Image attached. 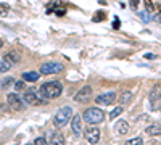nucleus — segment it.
Returning <instances> with one entry per match:
<instances>
[{
	"label": "nucleus",
	"mask_w": 161,
	"mask_h": 145,
	"mask_svg": "<svg viewBox=\"0 0 161 145\" xmlns=\"http://www.w3.org/2000/svg\"><path fill=\"white\" fill-rule=\"evenodd\" d=\"M39 92H40V95H42L44 98L52 100V98H57V97L61 95L63 87H61V84L58 81H52V82H45V84L40 86Z\"/></svg>",
	"instance_id": "1"
},
{
	"label": "nucleus",
	"mask_w": 161,
	"mask_h": 145,
	"mask_svg": "<svg viewBox=\"0 0 161 145\" xmlns=\"http://www.w3.org/2000/svg\"><path fill=\"white\" fill-rule=\"evenodd\" d=\"M71 118H73V110L69 107H63L57 111L55 116H53V126L55 127H64L69 123Z\"/></svg>",
	"instance_id": "2"
},
{
	"label": "nucleus",
	"mask_w": 161,
	"mask_h": 145,
	"mask_svg": "<svg viewBox=\"0 0 161 145\" xmlns=\"http://www.w3.org/2000/svg\"><path fill=\"white\" fill-rule=\"evenodd\" d=\"M80 118H82L86 123H89V126H93V124H98V123L103 121L105 113L100 108H87Z\"/></svg>",
	"instance_id": "3"
},
{
	"label": "nucleus",
	"mask_w": 161,
	"mask_h": 145,
	"mask_svg": "<svg viewBox=\"0 0 161 145\" xmlns=\"http://www.w3.org/2000/svg\"><path fill=\"white\" fill-rule=\"evenodd\" d=\"M63 71V64L61 63H55V61H50V63H44L40 66V74H58Z\"/></svg>",
	"instance_id": "4"
},
{
	"label": "nucleus",
	"mask_w": 161,
	"mask_h": 145,
	"mask_svg": "<svg viewBox=\"0 0 161 145\" xmlns=\"http://www.w3.org/2000/svg\"><path fill=\"white\" fill-rule=\"evenodd\" d=\"M84 136H86L89 143H98V140H100V129L95 127V126H89L84 131Z\"/></svg>",
	"instance_id": "5"
},
{
	"label": "nucleus",
	"mask_w": 161,
	"mask_h": 145,
	"mask_svg": "<svg viewBox=\"0 0 161 145\" xmlns=\"http://www.w3.org/2000/svg\"><path fill=\"white\" fill-rule=\"evenodd\" d=\"M23 100L26 102V105H44V100L39 98V95L34 90H26L23 95Z\"/></svg>",
	"instance_id": "6"
},
{
	"label": "nucleus",
	"mask_w": 161,
	"mask_h": 145,
	"mask_svg": "<svg viewBox=\"0 0 161 145\" xmlns=\"http://www.w3.org/2000/svg\"><path fill=\"white\" fill-rule=\"evenodd\" d=\"M90 97H92V87L90 86H86V87H82L74 95V100L79 102V103H86V102L90 100Z\"/></svg>",
	"instance_id": "7"
},
{
	"label": "nucleus",
	"mask_w": 161,
	"mask_h": 145,
	"mask_svg": "<svg viewBox=\"0 0 161 145\" xmlns=\"http://www.w3.org/2000/svg\"><path fill=\"white\" fill-rule=\"evenodd\" d=\"M114 100H116V92H106V94L95 98V102L98 105H113Z\"/></svg>",
	"instance_id": "8"
},
{
	"label": "nucleus",
	"mask_w": 161,
	"mask_h": 145,
	"mask_svg": "<svg viewBox=\"0 0 161 145\" xmlns=\"http://www.w3.org/2000/svg\"><path fill=\"white\" fill-rule=\"evenodd\" d=\"M8 105L11 108H15V110H18V111H21L23 108H24V105H23V102H21V98L16 95V94H8Z\"/></svg>",
	"instance_id": "9"
},
{
	"label": "nucleus",
	"mask_w": 161,
	"mask_h": 145,
	"mask_svg": "<svg viewBox=\"0 0 161 145\" xmlns=\"http://www.w3.org/2000/svg\"><path fill=\"white\" fill-rule=\"evenodd\" d=\"M71 127H73V132L76 136H80V132H82V118H80L79 114H73V118H71Z\"/></svg>",
	"instance_id": "10"
},
{
	"label": "nucleus",
	"mask_w": 161,
	"mask_h": 145,
	"mask_svg": "<svg viewBox=\"0 0 161 145\" xmlns=\"http://www.w3.org/2000/svg\"><path fill=\"white\" fill-rule=\"evenodd\" d=\"M3 61L7 64H10V66H13V64H16L19 61V55L16 53V52H8V53H5V57H3Z\"/></svg>",
	"instance_id": "11"
},
{
	"label": "nucleus",
	"mask_w": 161,
	"mask_h": 145,
	"mask_svg": "<svg viewBox=\"0 0 161 145\" xmlns=\"http://www.w3.org/2000/svg\"><path fill=\"white\" fill-rule=\"evenodd\" d=\"M114 131H116L119 136H124V134L129 132V124L126 121H118L116 126H114Z\"/></svg>",
	"instance_id": "12"
},
{
	"label": "nucleus",
	"mask_w": 161,
	"mask_h": 145,
	"mask_svg": "<svg viewBox=\"0 0 161 145\" xmlns=\"http://www.w3.org/2000/svg\"><path fill=\"white\" fill-rule=\"evenodd\" d=\"M50 137H52V140H50L52 145H64L63 134H60V132H50Z\"/></svg>",
	"instance_id": "13"
},
{
	"label": "nucleus",
	"mask_w": 161,
	"mask_h": 145,
	"mask_svg": "<svg viewBox=\"0 0 161 145\" xmlns=\"http://www.w3.org/2000/svg\"><path fill=\"white\" fill-rule=\"evenodd\" d=\"M150 102L153 103V108H155V105L158 108V105H159V86H156V89H153V92L150 94Z\"/></svg>",
	"instance_id": "14"
},
{
	"label": "nucleus",
	"mask_w": 161,
	"mask_h": 145,
	"mask_svg": "<svg viewBox=\"0 0 161 145\" xmlns=\"http://www.w3.org/2000/svg\"><path fill=\"white\" fill-rule=\"evenodd\" d=\"M23 79H24V81H28V82H36L39 79V74L36 71H28V73L23 74Z\"/></svg>",
	"instance_id": "15"
},
{
	"label": "nucleus",
	"mask_w": 161,
	"mask_h": 145,
	"mask_svg": "<svg viewBox=\"0 0 161 145\" xmlns=\"http://www.w3.org/2000/svg\"><path fill=\"white\" fill-rule=\"evenodd\" d=\"M147 134H150V136H159V124H153L150 127H147Z\"/></svg>",
	"instance_id": "16"
},
{
	"label": "nucleus",
	"mask_w": 161,
	"mask_h": 145,
	"mask_svg": "<svg viewBox=\"0 0 161 145\" xmlns=\"http://www.w3.org/2000/svg\"><path fill=\"white\" fill-rule=\"evenodd\" d=\"M130 98H132V92H130V90H124L123 95H121V103L124 105V103H127Z\"/></svg>",
	"instance_id": "17"
},
{
	"label": "nucleus",
	"mask_w": 161,
	"mask_h": 145,
	"mask_svg": "<svg viewBox=\"0 0 161 145\" xmlns=\"http://www.w3.org/2000/svg\"><path fill=\"white\" fill-rule=\"evenodd\" d=\"M52 11H55V13H57V15H60V16H63V15H64V13H66V8H60V2H58V3H55V5H53V7H52Z\"/></svg>",
	"instance_id": "18"
},
{
	"label": "nucleus",
	"mask_w": 161,
	"mask_h": 145,
	"mask_svg": "<svg viewBox=\"0 0 161 145\" xmlns=\"http://www.w3.org/2000/svg\"><path fill=\"white\" fill-rule=\"evenodd\" d=\"M142 143H143L142 137H134V139H129L126 142V145H142Z\"/></svg>",
	"instance_id": "19"
},
{
	"label": "nucleus",
	"mask_w": 161,
	"mask_h": 145,
	"mask_svg": "<svg viewBox=\"0 0 161 145\" xmlns=\"http://www.w3.org/2000/svg\"><path fill=\"white\" fill-rule=\"evenodd\" d=\"M10 70H11L10 64H7L3 60H0V73H7V71H10Z\"/></svg>",
	"instance_id": "20"
},
{
	"label": "nucleus",
	"mask_w": 161,
	"mask_h": 145,
	"mask_svg": "<svg viewBox=\"0 0 161 145\" xmlns=\"http://www.w3.org/2000/svg\"><path fill=\"white\" fill-rule=\"evenodd\" d=\"M121 113H123V108H121V107H118V108H114V110L110 113V118H118Z\"/></svg>",
	"instance_id": "21"
},
{
	"label": "nucleus",
	"mask_w": 161,
	"mask_h": 145,
	"mask_svg": "<svg viewBox=\"0 0 161 145\" xmlns=\"http://www.w3.org/2000/svg\"><path fill=\"white\" fill-rule=\"evenodd\" d=\"M95 15H97V16H93V21H95V23H98V21H102V20L106 18V16H105V13H102V11H97Z\"/></svg>",
	"instance_id": "22"
},
{
	"label": "nucleus",
	"mask_w": 161,
	"mask_h": 145,
	"mask_svg": "<svg viewBox=\"0 0 161 145\" xmlns=\"http://www.w3.org/2000/svg\"><path fill=\"white\" fill-rule=\"evenodd\" d=\"M8 15V7L0 3V16H7Z\"/></svg>",
	"instance_id": "23"
},
{
	"label": "nucleus",
	"mask_w": 161,
	"mask_h": 145,
	"mask_svg": "<svg viewBox=\"0 0 161 145\" xmlns=\"http://www.w3.org/2000/svg\"><path fill=\"white\" fill-rule=\"evenodd\" d=\"M23 89H24V81H16V82H15V90L19 92V90H23Z\"/></svg>",
	"instance_id": "24"
},
{
	"label": "nucleus",
	"mask_w": 161,
	"mask_h": 145,
	"mask_svg": "<svg viewBox=\"0 0 161 145\" xmlns=\"http://www.w3.org/2000/svg\"><path fill=\"white\" fill-rule=\"evenodd\" d=\"M34 145H48V143H47V140H45L44 137H37V139L34 140Z\"/></svg>",
	"instance_id": "25"
},
{
	"label": "nucleus",
	"mask_w": 161,
	"mask_h": 145,
	"mask_svg": "<svg viewBox=\"0 0 161 145\" xmlns=\"http://www.w3.org/2000/svg\"><path fill=\"white\" fill-rule=\"evenodd\" d=\"M119 26H121V21H119L118 18H114V21H113V28H114V29H119Z\"/></svg>",
	"instance_id": "26"
},
{
	"label": "nucleus",
	"mask_w": 161,
	"mask_h": 145,
	"mask_svg": "<svg viewBox=\"0 0 161 145\" xmlns=\"http://www.w3.org/2000/svg\"><path fill=\"white\" fill-rule=\"evenodd\" d=\"M147 8H148L150 11H153V10H155V8H153V3L150 2V0H148V2H147Z\"/></svg>",
	"instance_id": "27"
},
{
	"label": "nucleus",
	"mask_w": 161,
	"mask_h": 145,
	"mask_svg": "<svg viewBox=\"0 0 161 145\" xmlns=\"http://www.w3.org/2000/svg\"><path fill=\"white\" fill-rule=\"evenodd\" d=\"M142 18H143V21H150V18L148 16H147V13H142V15H140Z\"/></svg>",
	"instance_id": "28"
},
{
	"label": "nucleus",
	"mask_w": 161,
	"mask_h": 145,
	"mask_svg": "<svg viewBox=\"0 0 161 145\" xmlns=\"http://www.w3.org/2000/svg\"><path fill=\"white\" fill-rule=\"evenodd\" d=\"M145 58H148V60H152V58H155V55H152V53H147V55H145Z\"/></svg>",
	"instance_id": "29"
},
{
	"label": "nucleus",
	"mask_w": 161,
	"mask_h": 145,
	"mask_svg": "<svg viewBox=\"0 0 161 145\" xmlns=\"http://www.w3.org/2000/svg\"><path fill=\"white\" fill-rule=\"evenodd\" d=\"M2 45H3V42H2V41H0V47H2Z\"/></svg>",
	"instance_id": "30"
},
{
	"label": "nucleus",
	"mask_w": 161,
	"mask_h": 145,
	"mask_svg": "<svg viewBox=\"0 0 161 145\" xmlns=\"http://www.w3.org/2000/svg\"><path fill=\"white\" fill-rule=\"evenodd\" d=\"M26 145H31V143H26Z\"/></svg>",
	"instance_id": "31"
}]
</instances>
